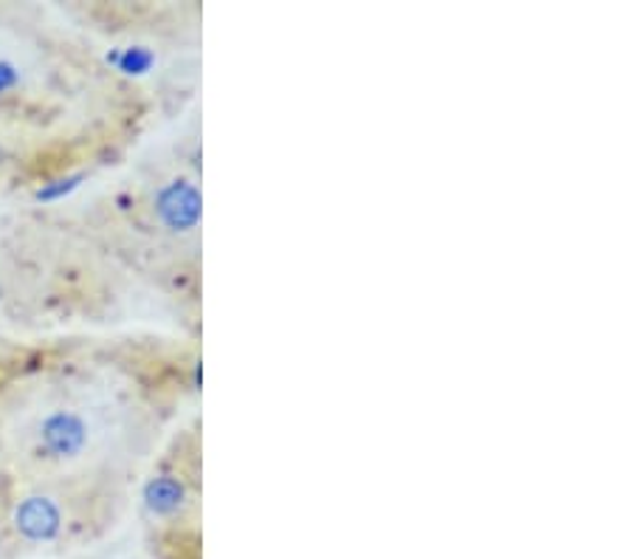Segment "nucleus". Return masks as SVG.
Returning a JSON list of instances; mask_svg holds the SVG:
<instances>
[{
  "mask_svg": "<svg viewBox=\"0 0 634 559\" xmlns=\"http://www.w3.org/2000/svg\"><path fill=\"white\" fill-rule=\"evenodd\" d=\"M87 439H91V427L77 410H54L43 418L40 444L48 458H77L85 452Z\"/></svg>",
  "mask_w": 634,
  "mask_h": 559,
  "instance_id": "f257e3e1",
  "label": "nucleus"
},
{
  "mask_svg": "<svg viewBox=\"0 0 634 559\" xmlns=\"http://www.w3.org/2000/svg\"><path fill=\"white\" fill-rule=\"evenodd\" d=\"M14 528L26 543H51L62 534V509L46 494H32L14 509Z\"/></svg>",
  "mask_w": 634,
  "mask_h": 559,
  "instance_id": "f03ea898",
  "label": "nucleus"
},
{
  "mask_svg": "<svg viewBox=\"0 0 634 559\" xmlns=\"http://www.w3.org/2000/svg\"><path fill=\"white\" fill-rule=\"evenodd\" d=\"M17 82H21V71L14 68V62L0 60V94L17 89Z\"/></svg>",
  "mask_w": 634,
  "mask_h": 559,
  "instance_id": "7ed1b4c3",
  "label": "nucleus"
},
{
  "mask_svg": "<svg viewBox=\"0 0 634 559\" xmlns=\"http://www.w3.org/2000/svg\"><path fill=\"white\" fill-rule=\"evenodd\" d=\"M0 159H3V150H0Z\"/></svg>",
  "mask_w": 634,
  "mask_h": 559,
  "instance_id": "20e7f679",
  "label": "nucleus"
}]
</instances>
